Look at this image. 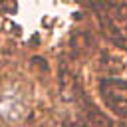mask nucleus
<instances>
[{"mask_svg":"<svg viewBox=\"0 0 127 127\" xmlns=\"http://www.w3.org/2000/svg\"><path fill=\"white\" fill-rule=\"evenodd\" d=\"M101 97L119 115H127V79L111 77L101 81Z\"/></svg>","mask_w":127,"mask_h":127,"instance_id":"obj_2","label":"nucleus"},{"mask_svg":"<svg viewBox=\"0 0 127 127\" xmlns=\"http://www.w3.org/2000/svg\"><path fill=\"white\" fill-rule=\"evenodd\" d=\"M26 115V101L16 91H4L0 95V117L6 121H20Z\"/></svg>","mask_w":127,"mask_h":127,"instance_id":"obj_3","label":"nucleus"},{"mask_svg":"<svg viewBox=\"0 0 127 127\" xmlns=\"http://www.w3.org/2000/svg\"><path fill=\"white\" fill-rule=\"evenodd\" d=\"M101 28L117 46L127 50V2H97Z\"/></svg>","mask_w":127,"mask_h":127,"instance_id":"obj_1","label":"nucleus"}]
</instances>
